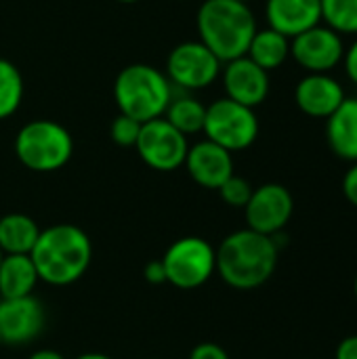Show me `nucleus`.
Listing matches in <instances>:
<instances>
[{
  "mask_svg": "<svg viewBox=\"0 0 357 359\" xmlns=\"http://www.w3.org/2000/svg\"><path fill=\"white\" fill-rule=\"evenodd\" d=\"M46 328V309L40 299H0V341L8 347L34 343Z\"/></svg>",
  "mask_w": 357,
  "mask_h": 359,
  "instance_id": "f8f14e48",
  "label": "nucleus"
},
{
  "mask_svg": "<svg viewBox=\"0 0 357 359\" xmlns=\"http://www.w3.org/2000/svg\"><path fill=\"white\" fill-rule=\"evenodd\" d=\"M145 280L154 286H160V284H166V271H164V265L162 261H149L145 265V271H143Z\"/></svg>",
  "mask_w": 357,
  "mask_h": 359,
  "instance_id": "cd10ccee",
  "label": "nucleus"
},
{
  "mask_svg": "<svg viewBox=\"0 0 357 359\" xmlns=\"http://www.w3.org/2000/svg\"><path fill=\"white\" fill-rule=\"evenodd\" d=\"M267 27L280 32L288 40L322 23L320 0H267Z\"/></svg>",
  "mask_w": 357,
  "mask_h": 359,
  "instance_id": "dca6fc26",
  "label": "nucleus"
},
{
  "mask_svg": "<svg viewBox=\"0 0 357 359\" xmlns=\"http://www.w3.org/2000/svg\"><path fill=\"white\" fill-rule=\"evenodd\" d=\"M246 57L252 59L265 72H274L282 67L284 61L290 57V40L271 27L257 29L248 44Z\"/></svg>",
  "mask_w": 357,
  "mask_h": 359,
  "instance_id": "aec40b11",
  "label": "nucleus"
},
{
  "mask_svg": "<svg viewBox=\"0 0 357 359\" xmlns=\"http://www.w3.org/2000/svg\"><path fill=\"white\" fill-rule=\"evenodd\" d=\"M189 359H229V353L217 343H198L189 351Z\"/></svg>",
  "mask_w": 357,
  "mask_h": 359,
  "instance_id": "a878e982",
  "label": "nucleus"
},
{
  "mask_svg": "<svg viewBox=\"0 0 357 359\" xmlns=\"http://www.w3.org/2000/svg\"><path fill=\"white\" fill-rule=\"evenodd\" d=\"M139 133H141V122L120 114L114 118L112 122V128H109V137L116 145L120 147H135L137 139H139Z\"/></svg>",
  "mask_w": 357,
  "mask_h": 359,
  "instance_id": "393cba45",
  "label": "nucleus"
},
{
  "mask_svg": "<svg viewBox=\"0 0 357 359\" xmlns=\"http://www.w3.org/2000/svg\"><path fill=\"white\" fill-rule=\"evenodd\" d=\"M322 21L337 34L357 36V0H320Z\"/></svg>",
  "mask_w": 357,
  "mask_h": 359,
  "instance_id": "5701e85b",
  "label": "nucleus"
},
{
  "mask_svg": "<svg viewBox=\"0 0 357 359\" xmlns=\"http://www.w3.org/2000/svg\"><path fill=\"white\" fill-rule=\"evenodd\" d=\"M292 212H295L292 194L280 183H265L252 189V196L244 206L246 227L271 238L284 231Z\"/></svg>",
  "mask_w": 357,
  "mask_h": 359,
  "instance_id": "9d476101",
  "label": "nucleus"
},
{
  "mask_svg": "<svg viewBox=\"0 0 357 359\" xmlns=\"http://www.w3.org/2000/svg\"><path fill=\"white\" fill-rule=\"evenodd\" d=\"M116 2H120V4H135V2H141V0H116Z\"/></svg>",
  "mask_w": 357,
  "mask_h": 359,
  "instance_id": "473e14b6",
  "label": "nucleus"
},
{
  "mask_svg": "<svg viewBox=\"0 0 357 359\" xmlns=\"http://www.w3.org/2000/svg\"><path fill=\"white\" fill-rule=\"evenodd\" d=\"M0 345H2V341H0Z\"/></svg>",
  "mask_w": 357,
  "mask_h": 359,
  "instance_id": "e433bc0d",
  "label": "nucleus"
},
{
  "mask_svg": "<svg viewBox=\"0 0 357 359\" xmlns=\"http://www.w3.org/2000/svg\"><path fill=\"white\" fill-rule=\"evenodd\" d=\"M280 246L271 236L248 227L223 238L217 248V273L236 290H255L271 280L278 267Z\"/></svg>",
  "mask_w": 357,
  "mask_h": 359,
  "instance_id": "f03ea898",
  "label": "nucleus"
},
{
  "mask_svg": "<svg viewBox=\"0 0 357 359\" xmlns=\"http://www.w3.org/2000/svg\"><path fill=\"white\" fill-rule=\"evenodd\" d=\"M27 359H67L63 353L55 351V349H36Z\"/></svg>",
  "mask_w": 357,
  "mask_h": 359,
  "instance_id": "7c9ffc66",
  "label": "nucleus"
},
{
  "mask_svg": "<svg viewBox=\"0 0 357 359\" xmlns=\"http://www.w3.org/2000/svg\"><path fill=\"white\" fill-rule=\"evenodd\" d=\"M29 259L40 282L55 288L72 286L93 263V242L82 227L57 223L40 231Z\"/></svg>",
  "mask_w": 357,
  "mask_h": 359,
  "instance_id": "f257e3e1",
  "label": "nucleus"
},
{
  "mask_svg": "<svg viewBox=\"0 0 357 359\" xmlns=\"http://www.w3.org/2000/svg\"><path fill=\"white\" fill-rule=\"evenodd\" d=\"M353 294H356V299H357V276H356V282H353Z\"/></svg>",
  "mask_w": 357,
  "mask_h": 359,
  "instance_id": "72a5a7b5",
  "label": "nucleus"
},
{
  "mask_svg": "<svg viewBox=\"0 0 357 359\" xmlns=\"http://www.w3.org/2000/svg\"><path fill=\"white\" fill-rule=\"evenodd\" d=\"M38 273L29 255H4L0 263V299L32 297L38 286Z\"/></svg>",
  "mask_w": 357,
  "mask_h": 359,
  "instance_id": "a211bd4d",
  "label": "nucleus"
},
{
  "mask_svg": "<svg viewBox=\"0 0 357 359\" xmlns=\"http://www.w3.org/2000/svg\"><path fill=\"white\" fill-rule=\"evenodd\" d=\"M162 118H166L185 137H191V135L202 133V128H204L206 105L191 93H181L170 99Z\"/></svg>",
  "mask_w": 357,
  "mask_h": 359,
  "instance_id": "412c9836",
  "label": "nucleus"
},
{
  "mask_svg": "<svg viewBox=\"0 0 357 359\" xmlns=\"http://www.w3.org/2000/svg\"><path fill=\"white\" fill-rule=\"evenodd\" d=\"M198 40L221 63L244 57L255 36L257 17L244 0H204L196 15Z\"/></svg>",
  "mask_w": 357,
  "mask_h": 359,
  "instance_id": "7ed1b4c3",
  "label": "nucleus"
},
{
  "mask_svg": "<svg viewBox=\"0 0 357 359\" xmlns=\"http://www.w3.org/2000/svg\"><path fill=\"white\" fill-rule=\"evenodd\" d=\"M337 359H357V334L347 337L337 347Z\"/></svg>",
  "mask_w": 357,
  "mask_h": 359,
  "instance_id": "c756f323",
  "label": "nucleus"
},
{
  "mask_svg": "<svg viewBox=\"0 0 357 359\" xmlns=\"http://www.w3.org/2000/svg\"><path fill=\"white\" fill-rule=\"evenodd\" d=\"M15 156L32 172H57L74 156L72 133L55 120H32L15 137Z\"/></svg>",
  "mask_w": 357,
  "mask_h": 359,
  "instance_id": "39448f33",
  "label": "nucleus"
},
{
  "mask_svg": "<svg viewBox=\"0 0 357 359\" xmlns=\"http://www.w3.org/2000/svg\"><path fill=\"white\" fill-rule=\"evenodd\" d=\"M290 57L307 74H328L345 57L343 36L328 25H316L290 40Z\"/></svg>",
  "mask_w": 357,
  "mask_h": 359,
  "instance_id": "9b49d317",
  "label": "nucleus"
},
{
  "mask_svg": "<svg viewBox=\"0 0 357 359\" xmlns=\"http://www.w3.org/2000/svg\"><path fill=\"white\" fill-rule=\"evenodd\" d=\"M173 97L166 74L149 63H130L114 80V101L120 114L141 124L162 118Z\"/></svg>",
  "mask_w": 357,
  "mask_h": 359,
  "instance_id": "20e7f679",
  "label": "nucleus"
},
{
  "mask_svg": "<svg viewBox=\"0 0 357 359\" xmlns=\"http://www.w3.org/2000/svg\"><path fill=\"white\" fill-rule=\"evenodd\" d=\"M181 2H185V0H181Z\"/></svg>",
  "mask_w": 357,
  "mask_h": 359,
  "instance_id": "4c0bfd02",
  "label": "nucleus"
},
{
  "mask_svg": "<svg viewBox=\"0 0 357 359\" xmlns=\"http://www.w3.org/2000/svg\"><path fill=\"white\" fill-rule=\"evenodd\" d=\"M326 141L332 154L345 162H357V97H345L326 118Z\"/></svg>",
  "mask_w": 357,
  "mask_h": 359,
  "instance_id": "f3484780",
  "label": "nucleus"
},
{
  "mask_svg": "<svg viewBox=\"0 0 357 359\" xmlns=\"http://www.w3.org/2000/svg\"><path fill=\"white\" fill-rule=\"evenodd\" d=\"M187 175L204 189H219L234 172V156L221 145L202 139L187 149L185 164Z\"/></svg>",
  "mask_w": 357,
  "mask_h": 359,
  "instance_id": "4468645a",
  "label": "nucleus"
},
{
  "mask_svg": "<svg viewBox=\"0 0 357 359\" xmlns=\"http://www.w3.org/2000/svg\"><path fill=\"white\" fill-rule=\"evenodd\" d=\"M166 282L179 290H196L217 273V248L198 236H185L173 242L160 259Z\"/></svg>",
  "mask_w": 357,
  "mask_h": 359,
  "instance_id": "423d86ee",
  "label": "nucleus"
},
{
  "mask_svg": "<svg viewBox=\"0 0 357 359\" xmlns=\"http://www.w3.org/2000/svg\"><path fill=\"white\" fill-rule=\"evenodd\" d=\"M149 359H160V358H149Z\"/></svg>",
  "mask_w": 357,
  "mask_h": 359,
  "instance_id": "c9c22d12",
  "label": "nucleus"
},
{
  "mask_svg": "<svg viewBox=\"0 0 357 359\" xmlns=\"http://www.w3.org/2000/svg\"><path fill=\"white\" fill-rule=\"evenodd\" d=\"M244 2H246V0H244Z\"/></svg>",
  "mask_w": 357,
  "mask_h": 359,
  "instance_id": "58836bf2",
  "label": "nucleus"
},
{
  "mask_svg": "<svg viewBox=\"0 0 357 359\" xmlns=\"http://www.w3.org/2000/svg\"><path fill=\"white\" fill-rule=\"evenodd\" d=\"M2 257H4V255H2V250H0V263H2Z\"/></svg>",
  "mask_w": 357,
  "mask_h": 359,
  "instance_id": "f704fd0d",
  "label": "nucleus"
},
{
  "mask_svg": "<svg viewBox=\"0 0 357 359\" xmlns=\"http://www.w3.org/2000/svg\"><path fill=\"white\" fill-rule=\"evenodd\" d=\"M343 63H345V72H347L349 80H351L353 84H357V38L351 42L349 48H345Z\"/></svg>",
  "mask_w": 357,
  "mask_h": 359,
  "instance_id": "c85d7f7f",
  "label": "nucleus"
},
{
  "mask_svg": "<svg viewBox=\"0 0 357 359\" xmlns=\"http://www.w3.org/2000/svg\"><path fill=\"white\" fill-rule=\"evenodd\" d=\"M252 189H255V187H252L244 177L231 175L217 191H219L221 200H223L227 206H231V208H244V206L248 204L250 196H252Z\"/></svg>",
  "mask_w": 357,
  "mask_h": 359,
  "instance_id": "b1692460",
  "label": "nucleus"
},
{
  "mask_svg": "<svg viewBox=\"0 0 357 359\" xmlns=\"http://www.w3.org/2000/svg\"><path fill=\"white\" fill-rule=\"evenodd\" d=\"M221 82H223L227 99H231L240 105L252 107V109L267 99L269 86H271L269 72L259 67L246 55L223 63Z\"/></svg>",
  "mask_w": 357,
  "mask_h": 359,
  "instance_id": "ddd939ff",
  "label": "nucleus"
},
{
  "mask_svg": "<svg viewBox=\"0 0 357 359\" xmlns=\"http://www.w3.org/2000/svg\"><path fill=\"white\" fill-rule=\"evenodd\" d=\"M40 225L23 212L0 217V250L2 255H29L38 242Z\"/></svg>",
  "mask_w": 357,
  "mask_h": 359,
  "instance_id": "6ab92c4d",
  "label": "nucleus"
},
{
  "mask_svg": "<svg viewBox=\"0 0 357 359\" xmlns=\"http://www.w3.org/2000/svg\"><path fill=\"white\" fill-rule=\"evenodd\" d=\"M135 149L145 166L158 172H173L185 164L189 141L166 118L141 124Z\"/></svg>",
  "mask_w": 357,
  "mask_h": 359,
  "instance_id": "1a4fd4ad",
  "label": "nucleus"
},
{
  "mask_svg": "<svg viewBox=\"0 0 357 359\" xmlns=\"http://www.w3.org/2000/svg\"><path fill=\"white\" fill-rule=\"evenodd\" d=\"M23 101V76L19 67L0 57V120L11 118Z\"/></svg>",
  "mask_w": 357,
  "mask_h": 359,
  "instance_id": "4be33fe9",
  "label": "nucleus"
},
{
  "mask_svg": "<svg viewBox=\"0 0 357 359\" xmlns=\"http://www.w3.org/2000/svg\"><path fill=\"white\" fill-rule=\"evenodd\" d=\"M343 196L351 206L357 208V162L351 164V168L343 177Z\"/></svg>",
  "mask_w": 357,
  "mask_h": 359,
  "instance_id": "bb28decb",
  "label": "nucleus"
},
{
  "mask_svg": "<svg viewBox=\"0 0 357 359\" xmlns=\"http://www.w3.org/2000/svg\"><path fill=\"white\" fill-rule=\"evenodd\" d=\"M295 101L305 116L326 120L345 101V88L330 74H307L297 82Z\"/></svg>",
  "mask_w": 357,
  "mask_h": 359,
  "instance_id": "2eb2a0df",
  "label": "nucleus"
},
{
  "mask_svg": "<svg viewBox=\"0 0 357 359\" xmlns=\"http://www.w3.org/2000/svg\"><path fill=\"white\" fill-rule=\"evenodd\" d=\"M76 359H114V358H109V355H105V353L90 351V353H82V355H78Z\"/></svg>",
  "mask_w": 357,
  "mask_h": 359,
  "instance_id": "2f4dec72",
  "label": "nucleus"
},
{
  "mask_svg": "<svg viewBox=\"0 0 357 359\" xmlns=\"http://www.w3.org/2000/svg\"><path fill=\"white\" fill-rule=\"evenodd\" d=\"M221 59L200 40H185L170 48L166 57V78L173 88L196 93L213 86L221 76Z\"/></svg>",
  "mask_w": 357,
  "mask_h": 359,
  "instance_id": "6e6552de",
  "label": "nucleus"
},
{
  "mask_svg": "<svg viewBox=\"0 0 357 359\" xmlns=\"http://www.w3.org/2000/svg\"><path fill=\"white\" fill-rule=\"evenodd\" d=\"M204 137L227 151H244L259 137V118L252 107L240 105L227 97L206 105Z\"/></svg>",
  "mask_w": 357,
  "mask_h": 359,
  "instance_id": "0eeeda50",
  "label": "nucleus"
}]
</instances>
